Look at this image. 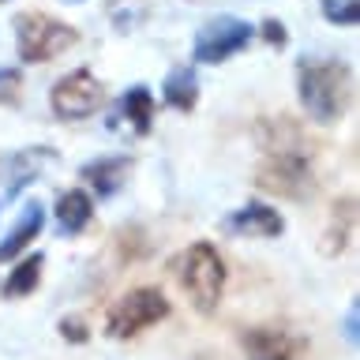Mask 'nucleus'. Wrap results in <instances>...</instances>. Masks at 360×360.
Here are the masks:
<instances>
[{
    "mask_svg": "<svg viewBox=\"0 0 360 360\" xmlns=\"http://www.w3.org/2000/svg\"><path fill=\"white\" fill-rule=\"evenodd\" d=\"M300 105L315 124H334L353 98V68L345 60H300L297 64Z\"/></svg>",
    "mask_w": 360,
    "mask_h": 360,
    "instance_id": "1",
    "label": "nucleus"
},
{
    "mask_svg": "<svg viewBox=\"0 0 360 360\" xmlns=\"http://www.w3.org/2000/svg\"><path fill=\"white\" fill-rule=\"evenodd\" d=\"M169 270H173L176 285L184 289V297L191 300V308H195L199 315L218 311L221 292H225V263H221L218 248H214L210 240L188 244L184 252L169 263Z\"/></svg>",
    "mask_w": 360,
    "mask_h": 360,
    "instance_id": "2",
    "label": "nucleus"
},
{
    "mask_svg": "<svg viewBox=\"0 0 360 360\" xmlns=\"http://www.w3.org/2000/svg\"><path fill=\"white\" fill-rule=\"evenodd\" d=\"M79 41V30L68 22L45 15V11H22L15 15V49L22 64H45L68 53Z\"/></svg>",
    "mask_w": 360,
    "mask_h": 360,
    "instance_id": "3",
    "label": "nucleus"
},
{
    "mask_svg": "<svg viewBox=\"0 0 360 360\" xmlns=\"http://www.w3.org/2000/svg\"><path fill=\"white\" fill-rule=\"evenodd\" d=\"M165 315H169L165 292L154 289V285H139V289L124 292V297L109 308V315H105V334L117 338V342H124V338H135V334H143L146 326L162 323Z\"/></svg>",
    "mask_w": 360,
    "mask_h": 360,
    "instance_id": "4",
    "label": "nucleus"
},
{
    "mask_svg": "<svg viewBox=\"0 0 360 360\" xmlns=\"http://www.w3.org/2000/svg\"><path fill=\"white\" fill-rule=\"evenodd\" d=\"M311 154H266L263 165L255 169V184L281 199H308L315 191V173H311Z\"/></svg>",
    "mask_w": 360,
    "mask_h": 360,
    "instance_id": "5",
    "label": "nucleus"
},
{
    "mask_svg": "<svg viewBox=\"0 0 360 360\" xmlns=\"http://www.w3.org/2000/svg\"><path fill=\"white\" fill-rule=\"evenodd\" d=\"M255 38V27L236 15H218L210 22H202L195 30V45H191V60L195 64H221L248 49V41Z\"/></svg>",
    "mask_w": 360,
    "mask_h": 360,
    "instance_id": "6",
    "label": "nucleus"
},
{
    "mask_svg": "<svg viewBox=\"0 0 360 360\" xmlns=\"http://www.w3.org/2000/svg\"><path fill=\"white\" fill-rule=\"evenodd\" d=\"M101 83L94 75L86 72V68H79V72L56 79L53 90H49V105L60 120H86L94 117V112L101 109Z\"/></svg>",
    "mask_w": 360,
    "mask_h": 360,
    "instance_id": "7",
    "label": "nucleus"
},
{
    "mask_svg": "<svg viewBox=\"0 0 360 360\" xmlns=\"http://www.w3.org/2000/svg\"><path fill=\"white\" fill-rule=\"evenodd\" d=\"M49 162H56L53 146H22V150H11L4 158V165H0V180H4L8 199H15L30 180H38V173Z\"/></svg>",
    "mask_w": 360,
    "mask_h": 360,
    "instance_id": "8",
    "label": "nucleus"
},
{
    "mask_svg": "<svg viewBox=\"0 0 360 360\" xmlns=\"http://www.w3.org/2000/svg\"><path fill=\"white\" fill-rule=\"evenodd\" d=\"M225 233L233 236H252V240H270V236L285 233V218L278 210H270L266 202H248V207L233 210L225 218Z\"/></svg>",
    "mask_w": 360,
    "mask_h": 360,
    "instance_id": "9",
    "label": "nucleus"
},
{
    "mask_svg": "<svg viewBox=\"0 0 360 360\" xmlns=\"http://www.w3.org/2000/svg\"><path fill=\"white\" fill-rule=\"evenodd\" d=\"M255 143L263 154H311V143L304 139V128L289 117H263L255 124Z\"/></svg>",
    "mask_w": 360,
    "mask_h": 360,
    "instance_id": "10",
    "label": "nucleus"
},
{
    "mask_svg": "<svg viewBox=\"0 0 360 360\" xmlns=\"http://www.w3.org/2000/svg\"><path fill=\"white\" fill-rule=\"evenodd\" d=\"M248 360H300V342L278 326H252L244 330Z\"/></svg>",
    "mask_w": 360,
    "mask_h": 360,
    "instance_id": "11",
    "label": "nucleus"
},
{
    "mask_svg": "<svg viewBox=\"0 0 360 360\" xmlns=\"http://www.w3.org/2000/svg\"><path fill=\"white\" fill-rule=\"evenodd\" d=\"M45 229V207L41 202H27L19 214V221H15V229H11L4 240H0V263H8V259H19L27 248L41 236Z\"/></svg>",
    "mask_w": 360,
    "mask_h": 360,
    "instance_id": "12",
    "label": "nucleus"
},
{
    "mask_svg": "<svg viewBox=\"0 0 360 360\" xmlns=\"http://www.w3.org/2000/svg\"><path fill=\"white\" fill-rule=\"evenodd\" d=\"M94 218V202H90L86 191L68 188L60 199H56V233L60 236H79Z\"/></svg>",
    "mask_w": 360,
    "mask_h": 360,
    "instance_id": "13",
    "label": "nucleus"
},
{
    "mask_svg": "<svg viewBox=\"0 0 360 360\" xmlns=\"http://www.w3.org/2000/svg\"><path fill=\"white\" fill-rule=\"evenodd\" d=\"M128 169H131V158H98V162H86L79 169V176L90 180V188L98 195H112L128 180Z\"/></svg>",
    "mask_w": 360,
    "mask_h": 360,
    "instance_id": "14",
    "label": "nucleus"
},
{
    "mask_svg": "<svg viewBox=\"0 0 360 360\" xmlns=\"http://www.w3.org/2000/svg\"><path fill=\"white\" fill-rule=\"evenodd\" d=\"M353 225H356V195H345L334 202L330 210V225H326V236H323V252L326 255H338L345 252V244L353 240Z\"/></svg>",
    "mask_w": 360,
    "mask_h": 360,
    "instance_id": "15",
    "label": "nucleus"
},
{
    "mask_svg": "<svg viewBox=\"0 0 360 360\" xmlns=\"http://www.w3.org/2000/svg\"><path fill=\"white\" fill-rule=\"evenodd\" d=\"M162 98H165V105H173L176 112H191V109H195V101H199L195 72H191L188 64L173 68V72L165 75V83H162Z\"/></svg>",
    "mask_w": 360,
    "mask_h": 360,
    "instance_id": "16",
    "label": "nucleus"
},
{
    "mask_svg": "<svg viewBox=\"0 0 360 360\" xmlns=\"http://www.w3.org/2000/svg\"><path fill=\"white\" fill-rule=\"evenodd\" d=\"M120 117L131 124L135 135H150V128H154V98L143 83H135L128 94L120 98Z\"/></svg>",
    "mask_w": 360,
    "mask_h": 360,
    "instance_id": "17",
    "label": "nucleus"
},
{
    "mask_svg": "<svg viewBox=\"0 0 360 360\" xmlns=\"http://www.w3.org/2000/svg\"><path fill=\"white\" fill-rule=\"evenodd\" d=\"M41 266H45V255L34 252L27 259H19L15 270H8V281H4V297L8 300H19V297H30L41 281Z\"/></svg>",
    "mask_w": 360,
    "mask_h": 360,
    "instance_id": "18",
    "label": "nucleus"
},
{
    "mask_svg": "<svg viewBox=\"0 0 360 360\" xmlns=\"http://www.w3.org/2000/svg\"><path fill=\"white\" fill-rule=\"evenodd\" d=\"M323 19L334 27H356L360 22V0H319Z\"/></svg>",
    "mask_w": 360,
    "mask_h": 360,
    "instance_id": "19",
    "label": "nucleus"
},
{
    "mask_svg": "<svg viewBox=\"0 0 360 360\" xmlns=\"http://www.w3.org/2000/svg\"><path fill=\"white\" fill-rule=\"evenodd\" d=\"M0 101H19V72L0 68Z\"/></svg>",
    "mask_w": 360,
    "mask_h": 360,
    "instance_id": "20",
    "label": "nucleus"
},
{
    "mask_svg": "<svg viewBox=\"0 0 360 360\" xmlns=\"http://www.w3.org/2000/svg\"><path fill=\"white\" fill-rule=\"evenodd\" d=\"M60 334L68 338V342H75V345H83L90 330H86V323L83 319H75V315H68V319H60Z\"/></svg>",
    "mask_w": 360,
    "mask_h": 360,
    "instance_id": "21",
    "label": "nucleus"
},
{
    "mask_svg": "<svg viewBox=\"0 0 360 360\" xmlns=\"http://www.w3.org/2000/svg\"><path fill=\"white\" fill-rule=\"evenodd\" d=\"M263 38H266L270 45H285L289 34H285V27H281L278 19H266V22H263Z\"/></svg>",
    "mask_w": 360,
    "mask_h": 360,
    "instance_id": "22",
    "label": "nucleus"
},
{
    "mask_svg": "<svg viewBox=\"0 0 360 360\" xmlns=\"http://www.w3.org/2000/svg\"><path fill=\"white\" fill-rule=\"evenodd\" d=\"M356 304H349V311H345V342H353L356 345V338H360V330H356Z\"/></svg>",
    "mask_w": 360,
    "mask_h": 360,
    "instance_id": "23",
    "label": "nucleus"
},
{
    "mask_svg": "<svg viewBox=\"0 0 360 360\" xmlns=\"http://www.w3.org/2000/svg\"><path fill=\"white\" fill-rule=\"evenodd\" d=\"M64 4H83V0H64Z\"/></svg>",
    "mask_w": 360,
    "mask_h": 360,
    "instance_id": "24",
    "label": "nucleus"
}]
</instances>
